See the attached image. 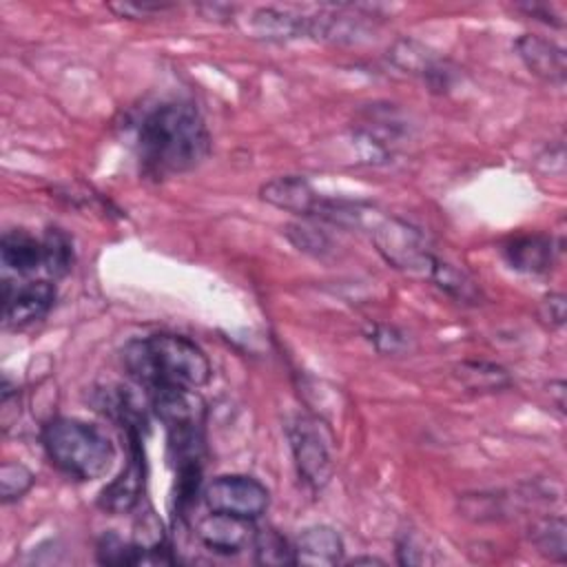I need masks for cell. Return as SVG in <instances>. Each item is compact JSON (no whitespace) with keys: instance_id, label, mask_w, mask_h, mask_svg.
I'll return each mask as SVG.
<instances>
[{"instance_id":"6da1fadb","label":"cell","mask_w":567,"mask_h":567,"mask_svg":"<svg viewBox=\"0 0 567 567\" xmlns=\"http://www.w3.org/2000/svg\"><path fill=\"white\" fill-rule=\"evenodd\" d=\"M135 153L146 175L171 177L206 159L210 133L190 102L166 100L144 111L137 120Z\"/></svg>"},{"instance_id":"7a4b0ae2","label":"cell","mask_w":567,"mask_h":567,"mask_svg":"<svg viewBox=\"0 0 567 567\" xmlns=\"http://www.w3.org/2000/svg\"><path fill=\"white\" fill-rule=\"evenodd\" d=\"M122 363L133 381L146 390L188 388L210 381V361L204 350L182 334H151L133 339L122 350Z\"/></svg>"},{"instance_id":"3957f363","label":"cell","mask_w":567,"mask_h":567,"mask_svg":"<svg viewBox=\"0 0 567 567\" xmlns=\"http://www.w3.org/2000/svg\"><path fill=\"white\" fill-rule=\"evenodd\" d=\"M40 436L51 465L73 481H95L115 461L106 432L80 419L55 416L44 423Z\"/></svg>"},{"instance_id":"277c9868","label":"cell","mask_w":567,"mask_h":567,"mask_svg":"<svg viewBox=\"0 0 567 567\" xmlns=\"http://www.w3.org/2000/svg\"><path fill=\"white\" fill-rule=\"evenodd\" d=\"M288 441L297 474L312 492L321 489L332 476V456L321 423L312 416H295L288 425Z\"/></svg>"},{"instance_id":"5b68a950","label":"cell","mask_w":567,"mask_h":567,"mask_svg":"<svg viewBox=\"0 0 567 567\" xmlns=\"http://www.w3.org/2000/svg\"><path fill=\"white\" fill-rule=\"evenodd\" d=\"M372 241L383 259L401 270H414L427 275L436 255L427 248L419 228L401 219H383L372 230Z\"/></svg>"},{"instance_id":"8992f818","label":"cell","mask_w":567,"mask_h":567,"mask_svg":"<svg viewBox=\"0 0 567 567\" xmlns=\"http://www.w3.org/2000/svg\"><path fill=\"white\" fill-rule=\"evenodd\" d=\"M204 503L208 512H221V514H233L239 518H259L268 503L270 494L266 485H261L252 476L244 474H226L217 476L204 487Z\"/></svg>"},{"instance_id":"52a82bcc","label":"cell","mask_w":567,"mask_h":567,"mask_svg":"<svg viewBox=\"0 0 567 567\" xmlns=\"http://www.w3.org/2000/svg\"><path fill=\"white\" fill-rule=\"evenodd\" d=\"M53 301H55V286L51 281L35 279L18 286L9 277H4L2 319L7 328L18 330L40 321L53 308Z\"/></svg>"},{"instance_id":"ba28073f","label":"cell","mask_w":567,"mask_h":567,"mask_svg":"<svg viewBox=\"0 0 567 567\" xmlns=\"http://www.w3.org/2000/svg\"><path fill=\"white\" fill-rule=\"evenodd\" d=\"M128 439V461L124 470L113 478L100 494L97 505L109 514H126L131 512L142 494H144V450H142V436H126Z\"/></svg>"},{"instance_id":"9c48e42d","label":"cell","mask_w":567,"mask_h":567,"mask_svg":"<svg viewBox=\"0 0 567 567\" xmlns=\"http://www.w3.org/2000/svg\"><path fill=\"white\" fill-rule=\"evenodd\" d=\"M257 527L250 518H239L233 514L208 512L197 520V538L217 554H239L252 545Z\"/></svg>"},{"instance_id":"30bf717a","label":"cell","mask_w":567,"mask_h":567,"mask_svg":"<svg viewBox=\"0 0 567 567\" xmlns=\"http://www.w3.org/2000/svg\"><path fill=\"white\" fill-rule=\"evenodd\" d=\"M261 199L281 210L303 215V217H315V219H323V213L328 206V199L321 197L303 177H297V175L275 177L268 184H264Z\"/></svg>"},{"instance_id":"8fae6325","label":"cell","mask_w":567,"mask_h":567,"mask_svg":"<svg viewBox=\"0 0 567 567\" xmlns=\"http://www.w3.org/2000/svg\"><path fill=\"white\" fill-rule=\"evenodd\" d=\"M151 392V405L155 416L166 430L204 425L206 405L195 390L188 388H155Z\"/></svg>"},{"instance_id":"7c38bea8","label":"cell","mask_w":567,"mask_h":567,"mask_svg":"<svg viewBox=\"0 0 567 567\" xmlns=\"http://www.w3.org/2000/svg\"><path fill=\"white\" fill-rule=\"evenodd\" d=\"M516 53L523 60V64L540 80L549 82V84H563L565 82V73H567V58H565V49L558 47L556 42L540 38V35H532L525 33L516 40Z\"/></svg>"},{"instance_id":"4fadbf2b","label":"cell","mask_w":567,"mask_h":567,"mask_svg":"<svg viewBox=\"0 0 567 567\" xmlns=\"http://www.w3.org/2000/svg\"><path fill=\"white\" fill-rule=\"evenodd\" d=\"M509 268L525 275H545L554 264V241L547 235H518L503 246Z\"/></svg>"},{"instance_id":"5bb4252c","label":"cell","mask_w":567,"mask_h":567,"mask_svg":"<svg viewBox=\"0 0 567 567\" xmlns=\"http://www.w3.org/2000/svg\"><path fill=\"white\" fill-rule=\"evenodd\" d=\"M292 547L301 565H337L343 556V540L330 525L306 527Z\"/></svg>"},{"instance_id":"9a60e30c","label":"cell","mask_w":567,"mask_h":567,"mask_svg":"<svg viewBox=\"0 0 567 567\" xmlns=\"http://www.w3.org/2000/svg\"><path fill=\"white\" fill-rule=\"evenodd\" d=\"M2 266L16 275H31L42 268V239L22 228L7 230L0 241Z\"/></svg>"},{"instance_id":"2e32d148","label":"cell","mask_w":567,"mask_h":567,"mask_svg":"<svg viewBox=\"0 0 567 567\" xmlns=\"http://www.w3.org/2000/svg\"><path fill=\"white\" fill-rule=\"evenodd\" d=\"M427 277L434 281V286L439 290H443L447 297L456 299L458 303L476 306L481 301V290H478L476 281L470 275H465L463 270H458L454 264L443 261L441 257L434 259Z\"/></svg>"},{"instance_id":"e0dca14e","label":"cell","mask_w":567,"mask_h":567,"mask_svg":"<svg viewBox=\"0 0 567 567\" xmlns=\"http://www.w3.org/2000/svg\"><path fill=\"white\" fill-rule=\"evenodd\" d=\"M252 29L264 38H277V40L297 38L308 33V18L266 7L252 13Z\"/></svg>"},{"instance_id":"ac0fdd59","label":"cell","mask_w":567,"mask_h":567,"mask_svg":"<svg viewBox=\"0 0 567 567\" xmlns=\"http://www.w3.org/2000/svg\"><path fill=\"white\" fill-rule=\"evenodd\" d=\"M75 252H73V241L62 228H47L42 237V268L47 270L49 277L60 279L69 275L73 268Z\"/></svg>"},{"instance_id":"d6986e66","label":"cell","mask_w":567,"mask_h":567,"mask_svg":"<svg viewBox=\"0 0 567 567\" xmlns=\"http://www.w3.org/2000/svg\"><path fill=\"white\" fill-rule=\"evenodd\" d=\"M97 560L102 565H140L146 563L148 549L137 540H124L113 532H106L97 543Z\"/></svg>"},{"instance_id":"ffe728a7","label":"cell","mask_w":567,"mask_h":567,"mask_svg":"<svg viewBox=\"0 0 567 567\" xmlns=\"http://www.w3.org/2000/svg\"><path fill=\"white\" fill-rule=\"evenodd\" d=\"M532 543L536 545V549L551 558L563 563L567 558V540H565V520L560 516L554 518H543L532 527L529 534Z\"/></svg>"},{"instance_id":"44dd1931","label":"cell","mask_w":567,"mask_h":567,"mask_svg":"<svg viewBox=\"0 0 567 567\" xmlns=\"http://www.w3.org/2000/svg\"><path fill=\"white\" fill-rule=\"evenodd\" d=\"M255 560L259 565H292L295 547L272 527H264L255 532Z\"/></svg>"},{"instance_id":"7402d4cb","label":"cell","mask_w":567,"mask_h":567,"mask_svg":"<svg viewBox=\"0 0 567 567\" xmlns=\"http://www.w3.org/2000/svg\"><path fill=\"white\" fill-rule=\"evenodd\" d=\"M458 377L472 390H498L509 383V377L503 368L485 361H465L458 365Z\"/></svg>"},{"instance_id":"603a6c76","label":"cell","mask_w":567,"mask_h":567,"mask_svg":"<svg viewBox=\"0 0 567 567\" xmlns=\"http://www.w3.org/2000/svg\"><path fill=\"white\" fill-rule=\"evenodd\" d=\"M33 485V474L22 463H2L0 467V496L2 503H11L24 496Z\"/></svg>"},{"instance_id":"cb8c5ba5","label":"cell","mask_w":567,"mask_h":567,"mask_svg":"<svg viewBox=\"0 0 567 567\" xmlns=\"http://www.w3.org/2000/svg\"><path fill=\"white\" fill-rule=\"evenodd\" d=\"M288 239H290L299 250L315 252V255L328 250V246H330L328 237H326L321 230L308 228V226H290V228H288Z\"/></svg>"},{"instance_id":"d4e9b609","label":"cell","mask_w":567,"mask_h":567,"mask_svg":"<svg viewBox=\"0 0 567 567\" xmlns=\"http://www.w3.org/2000/svg\"><path fill=\"white\" fill-rule=\"evenodd\" d=\"M370 341L379 352H401L405 348V337L392 326H374L370 332Z\"/></svg>"},{"instance_id":"484cf974","label":"cell","mask_w":567,"mask_h":567,"mask_svg":"<svg viewBox=\"0 0 567 567\" xmlns=\"http://www.w3.org/2000/svg\"><path fill=\"white\" fill-rule=\"evenodd\" d=\"M538 317L549 326V328H560L565 323V297L563 295H547L540 301Z\"/></svg>"},{"instance_id":"4316f807","label":"cell","mask_w":567,"mask_h":567,"mask_svg":"<svg viewBox=\"0 0 567 567\" xmlns=\"http://www.w3.org/2000/svg\"><path fill=\"white\" fill-rule=\"evenodd\" d=\"M173 4L166 2H120V4H109L111 11H115L117 16L124 18H146L151 13H162L166 9H171Z\"/></svg>"},{"instance_id":"83f0119b","label":"cell","mask_w":567,"mask_h":567,"mask_svg":"<svg viewBox=\"0 0 567 567\" xmlns=\"http://www.w3.org/2000/svg\"><path fill=\"white\" fill-rule=\"evenodd\" d=\"M518 9H523V11H527L529 16H534V18H540V20H545V22H549V24H556V27H563V20L551 11V7L547 4V2H532V4H520Z\"/></svg>"},{"instance_id":"f1b7e54d","label":"cell","mask_w":567,"mask_h":567,"mask_svg":"<svg viewBox=\"0 0 567 567\" xmlns=\"http://www.w3.org/2000/svg\"><path fill=\"white\" fill-rule=\"evenodd\" d=\"M350 563H352V565H359V563H381V560H379V558H352Z\"/></svg>"}]
</instances>
